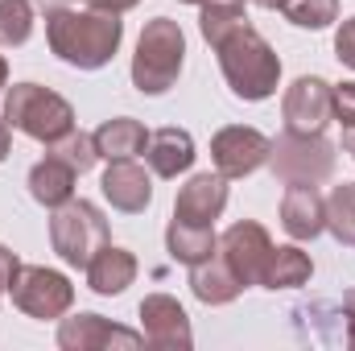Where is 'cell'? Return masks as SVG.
<instances>
[{
    "mask_svg": "<svg viewBox=\"0 0 355 351\" xmlns=\"http://www.w3.org/2000/svg\"><path fill=\"white\" fill-rule=\"evenodd\" d=\"M166 244H170V257L182 264H202L207 257H215V236H211V228H198V223H182L174 219L170 223V232H166Z\"/></svg>",
    "mask_w": 355,
    "mask_h": 351,
    "instance_id": "44dd1931",
    "label": "cell"
},
{
    "mask_svg": "<svg viewBox=\"0 0 355 351\" xmlns=\"http://www.w3.org/2000/svg\"><path fill=\"white\" fill-rule=\"evenodd\" d=\"M186 4H240V0H186Z\"/></svg>",
    "mask_w": 355,
    "mask_h": 351,
    "instance_id": "e575fe53",
    "label": "cell"
},
{
    "mask_svg": "<svg viewBox=\"0 0 355 351\" xmlns=\"http://www.w3.org/2000/svg\"><path fill=\"white\" fill-rule=\"evenodd\" d=\"M4 120H8L12 128L29 132L33 141H46V145L62 141V137L75 128L71 103H67L62 95H54V91L37 87V83H21V87L8 91V99H4Z\"/></svg>",
    "mask_w": 355,
    "mask_h": 351,
    "instance_id": "3957f363",
    "label": "cell"
},
{
    "mask_svg": "<svg viewBox=\"0 0 355 351\" xmlns=\"http://www.w3.org/2000/svg\"><path fill=\"white\" fill-rule=\"evenodd\" d=\"M335 50H339V58L347 62V67H355V17L339 29V37H335Z\"/></svg>",
    "mask_w": 355,
    "mask_h": 351,
    "instance_id": "f1b7e54d",
    "label": "cell"
},
{
    "mask_svg": "<svg viewBox=\"0 0 355 351\" xmlns=\"http://www.w3.org/2000/svg\"><path fill=\"white\" fill-rule=\"evenodd\" d=\"M327 223L343 244H355V186H335V194L327 198Z\"/></svg>",
    "mask_w": 355,
    "mask_h": 351,
    "instance_id": "cb8c5ba5",
    "label": "cell"
},
{
    "mask_svg": "<svg viewBox=\"0 0 355 351\" xmlns=\"http://www.w3.org/2000/svg\"><path fill=\"white\" fill-rule=\"evenodd\" d=\"M272 170L285 182H322L335 170V145L322 141V132H289L272 141L268 149Z\"/></svg>",
    "mask_w": 355,
    "mask_h": 351,
    "instance_id": "8992f818",
    "label": "cell"
},
{
    "mask_svg": "<svg viewBox=\"0 0 355 351\" xmlns=\"http://www.w3.org/2000/svg\"><path fill=\"white\" fill-rule=\"evenodd\" d=\"M50 240H54V252L62 257L67 264H79V268H87L91 257L107 244V223H103V215L91 207V203H62L58 211H54V219H50Z\"/></svg>",
    "mask_w": 355,
    "mask_h": 351,
    "instance_id": "5b68a950",
    "label": "cell"
},
{
    "mask_svg": "<svg viewBox=\"0 0 355 351\" xmlns=\"http://www.w3.org/2000/svg\"><path fill=\"white\" fill-rule=\"evenodd\" d=\"M215 50H219V67H223L227 83L240 99H268L277 91L281 62L248 21L240 29H232L223 42H215Z\"/></svg>",
    "mask_w": 355,
    "mask_h": 351,
    "instance_id": "7a4b0ae2",
    "label": "cell"
},
{
    "mask_svg": "<svg viewBox=\"0 0 355 351\" xmlns=\"http://www.w3.org/2000/svg\"><path fill=\"white\" fill-rule=\"evenodd\" d=\"M331 112L343 120V128H355V83L331 87Z\"/></svg>",
    "mask_w": 355,
    "mask_h": 351,
    "instance_id": "83f0119b",
    "label": "cell"
},
{
    "mask_svg": "<svg viewBox=\"0 0 355 351\" xmlns=\"http://www.w3.org/2000/svg\"><path fill=\"white\" fill-rule=\"evenodd\" d=\"M252 4H261V8H285L289 0H252Z\"/></svg>",
    "mask_w": 355,
    "mask_h": 351,
    "instance_id": "836d02e7",
    "label": "cell"
},
{
    "mask_svg": "<svg viewBox=\"0 0 355 351\" xmlns=\"http://www.w3.org/2000/svg\"><path fill=\"white\" fill-rule=\"evenodd\" d=\"M91 8H99V12H124V8H132L137 0H83Z\"/></svg>",
    "mask_w": 355,
    "mask_h": 351,
    "instance_id": "1f68e13d",
    "label": "cell"
},
{
    "mask_svg": "<svg viewBox=\"0 0 355 351\" xmlns=\"http://www.w3.org/2000/svg\"><path fill=\"white\" fill-rule=\"evenodd\" d=\"M219 248H223L227 268L240 277V285L261 281L268 257H272V244H268V236H265L261 223H236V228H227L223 240H219Z\"/></svg>",
    "mask_w": 355,
    "mask_h": 351,
    "instance_id": "9c48e42d",
    "label": "cell"
},
{
    "mask_svg": "<svg viewBox=\"0 0 355 351\" xmlns=\"http://www.w3.org/2000/svg\"><path fill=\"white\" fill-rule=\"evenodd\" d=\"M4 75H8V67H4V58H0V87H4Z\"/></svg>",
    "mask_w": 355,
    "mask_h": 351,
    "instance_id": "d590c367",
    "label": "cell"
},
{
    "mask_svg": "<svg viewBox=\"0 0 355 351\" xmlns=\"http://www.w3.org/2000/svg\"><path fill=\"white\" fill-rule=\"evenodd\" d=\"M268 149H272L268 137H261L257 128H240V124L223 128L211 141V157H215V166H219L223 178H244L252 170H261L268 162Z\"/></svg>",
    "mask_w": 355,
    "mask_h": 351,
    "instance_id": "ba28073f",
    "label": "cell"
},
{
    "mask_svg": "<svg viewBox=\"0 0 355 351\" xmlns=\"http://www.w3.org/2000/svg\"><path fill=\"white\" fill-rule=\"evenodd\" d=\"M190 285H194V293L202 298V302H211V306H223V302H232L244 285H240V277L227 268V261L219 257H207L202 264H194V273H190Z\"/></svg>",
    "mask_w": 355,
    "mask_h": 351,
    "instance_id": "ffe728a7",
    "label": "cell"
},
{
    "mask_svg": "<svg viewBox=\"0 0 355 351\" xmlns=\"http://www.w3.org/2000/svg\"><path fill=\"white\" fill-rule=\"evenodd\" d=\"M331 120V87L322 79H297L285 95L289 132H322Z\"/></svg>",
    "mask_w": 355,
    "mask_h": 351,
    "instance_id": "30bf717a",
    "label": "cell"
},
{
    "mask_svg": "<svg viewBox=\"0 0 355 351\" xmlns=\"http://www.w3.org/2000/svg\"><path fill=\"white\" fill-rule=\"evenodd\" d=\"M248 17H244V8L240 4H202V37L215 46V42H223L232 29H240Z\"/></svg>",
    "mask_w": 355,
    "mask_h": 351,
    "instance_id": "484cf974",
    "label": "cell"
},
{
    "mask_svg": "<svg viewBox=\"0 0 355 351\" xmlns=\"http://www.w3.org/2000/svg\"><path fill=\"white\" fill-rule=\"evenodd\" d=\"M141 318H145V339L153 348H190V323L174 298H166V293L145 298Z\"/></svg>",
    "mask_w": 355,
    "mask_h": 351,
    "instance_id": "4fadbf2b",
    "label": "cell"
},
{
    "mask_svg": "<svg viewBox=\"0 0 355 351\" xmlns=\"http://www.w3.org/2000/svg\"><path fill=\"white\" fill-rule=\"evenodd\" d=\"M75 178L79 170H71L62 157H46V162H37L33 170H29V194L42 203V207H62V203H71V194H75Z\"/></svg>",
    "mask_w": 355,
    "mask_h": 351,
    "instance_id": "2e32d148",
    "label": "cell"
},
{
    "mask_svg": "<svg viewBox=\"0 0 355 351\" xmlns=\"http://www.w3.org/2000/svg\"><path fill=\"white\" fill-rule=\"evenodd\" d=\"M339 306H343V314H347V343L355 348V289H352V293H343V302H339Z\"/></svg>",
    "mask_w": 355,
    "mask_h": 351,
    "instance_id": "4dcf8cb0",
    "label": "cell"
},
{
    "mask_svg": "<svg viewBox=\"0 0 355 351\" xmlns=\"http://www.w3.org/2000/svg\"><path fill=\"white\" fill-rule=\"evenodd\" d=\"M50 153H54V157H62V162H67L71 170H79V174H87L91 166H95V157H99V153H95V137L75 132V128H71L62 141H54V145H50Z\"/></svg>",
    "mask_w": 355,
    "mask_h": 351,
    "instance_id": "d4e9b609",
    "label": "cell"
},
{
    "mask_svg": "<svg viewBox=\"0 0 355 351\" xmlns=\"http://www.w3.org/2000/svg\"><path fill=\"white\" fill-rule=\"evenodd\" d=\"M103 194L112 198V207L137 215V211L149 207L153 186H149V174H145L132 157H124V162H112V166H107V174H103Z\"/></svg>",
    "mask_w": 355,
    "mask_h": 351,
    "instance_id": "9a60e30c",
    "label": "cell"
},
{
    "mask_svg": "<svg viewBox=\"0 0 355 351\" xmlns=\"http://www.w3.org/2000/svg\"><path fill=\"white\" fill-rule=\"evenodd\" d=\"M46 33H50V46L62 62L71 67H83L95 71L103 67L116 46H120V21L116 12H75V8H54L46 17Z\"/></svg>",
    "mask_w": 355,
    "mask_h": 351,
    "instance_id": "6da1fadb",
    "label": "cell"
},
{
    "mask_svg": "<svg viewBox=\"0 0 355 351\" xmlns=\"http://www.w3.org/2000/svg\"><path fill=\"white\" fill-rule=\"evenodd\" d=\"M4 153H8V120H0V162H4Z\"/></svg>",
    "mask_w": 355,
    "mask_h": 351,
    "instance_id": "d6a6232c",
    "label": "cell"
},
{
    "mask_svg": "<svg viewBox=\"0 0 355 351\" xmlns=\"http://www.w3.org/2000/svg\"><path fill=\"white\" fill-rule=\"evenodd\" d=\"M132 277H137V261H132V252H124V248H112V244H103L87 264V281L95 293H120L124 285H132Z\"/></svg>",
    "mask_w": 355,
    "mask_h": 351,
    "instance_id": "ac0fdd59",
    "label": "cell"
},
{
    "mask_svg": "<svg viewBox=\"0 0 355 351\" xmlns=\"http://www.w3.org/2000/svg\"><path fill=\"white\" fill-rule=\"evenodd\" d=\"M145 157H149L153 174L178 178L182 170H190V162H194V141L182 128H162V132L149 137V153Z\"/></svg>",
    "mask_w": 355,
    "mask_h": 351,
    "instance_id": "e0dca14e",
    "label": "cell"
},
{
    "mask_svg": "<svg viewBox=\"0 0 355 351\" xmlns=\"http://www.w3.org/2000/svg\"><path fill=\"white\" fill-rule=\"evenodd\" d=\"M17 268H21V264H17V257H12L8 248H0V298H4V289L12 285V277H17Z\"/></svg>",
    "mask_w": 355,
    "mask_h": 351,
    "instance_id": "f546056e",
    "label": "cell"
},
{
    "mask_svg": "<svg viewBox=\"0 0 355 351\" xmlns=\"http://www.w3.org/2000/svg\"><path fill=\"white\" fill-rule=\"evenodd\" d=\"M33 33V4L29 0H0V46H21Z\"/></svg>",
    "mask_w": 355,
    "mask_h": 351,
    "instance_id": "603a6c76",
    "label": "cell"
},
{
    "mask_svg": "<svg viewBox=\"0 0 355 351\" xmlns=\"http://www.w3.org/2000/svg\"><path fill=\"white\" fill-rule=\"evenodd\" d=\"M281 223L293 240H314L327 228V203L314 190V182H289L281 198Z\"/></svg>",
    "mask_w": 355,
    "mask_h": 351,
    "instance_id": "8fae6325",
    "label": "cell"
},
{
    "mask_svg": "<svg viewBox=\"0 0 355 351\" xmlns=\"http://www.w3.org/2000/svg\"><path fill=\"white\" fill-rule=\"evenodd\" d=\"M8 289H12V302L33 318H58L75 298V289H71V281L62 273L37 268V264H21Z\"/></svg>",
    "mask_w": 355,
    "mask_h": 351,
    "instance_id": "52a82bcc",
    "label": "cell"
},
{
    "mask_svg": "<svg viewBox=\"0 0 355 351\" xmlns=\"http://www.w3.org/2000/svg\"><path fill=\"white\" fill-rule=\"evenodd\" d=\"M58 343L71 348V351L112 348V343H120V348H137L141 335H137V331H124V327H112V323H103L99 314H79V318H67V323H62Z\"/></svg>",
    "mask_w": 355,
    "mask_h": 351,
    "instance_id": "5bb4252c",
    "label": "cell"
},
{
    "mask_svg": "<svg viewBox=\"0 0 355 351\" xmlns=\"http://www.w3.org/2000/svg\"><path fill=\"white\" fill-rule=\"evenodd\" d=\"M223 207H227V182H223V174H198V178H190V182L182 186L178 207H174V219L211 228V219H219Z\"/></svg>",
    "mask_w": 355,
    "mask_h": 351,
    "instance_id": "7c38bea8",
    "label": "cell"
},
{
    "mask_svg": "<svg viewBox=\"0 0 355 351\" xmlns=\"http://www.w3.org/2000/svg\"><path fill=\"white\" fill-rule=\"evenodd\" d=\"M310 273H314V264L306 252H297V248H272V257L265 264V281L268 289H281V285H306L310 281Z\"/></svg>",
    "mask_w": 355,
    "mask_h": 351,
    "instance_id": "7402d4cb",
    "label": "cell"
},
{
    "mask_svg": "<svg viewBox=\"0 0 355 351\" xmlns=\"http://www.w3.org/2000/svg\"><path fill=\"white\" fill-rule=\"evenodd\" d=\"M182 54H186V42H182V29L170 17H157L145 25L141 33V46H137V58H132V83L145 95H162L178 79L182 71Z\"/></svg>",
    "mask_w": 355,
    "mask_h": 351,
    "instance_id": "277c9868",
    "label": "cell"
},
{
    "mask_svg": "<svg viewBox=\"0 0 355 351\" xmlns=\"http://www.w3.org/2000/svg\"><path fill=\"white\" fill-rule=\"evenodd\" d=\"M335 12H339V0H289L285 4V17L302 29H322L335 21Z\"/></svg>",
    "mask_w": 355,
    "mask_h": 351,
    "instance_id": "4316f807",
    "label": "cell"
},
{
    "mask_svg": "<svg viewBox=\"0 0 355 351\" xmlns=\"http://www.w3.org/2000/svg\"><path fill=\"white\" fill-rule=\"evenodd\" d=\"M149 137H145V124L120 116V120H107L99 132H95V153L107 157V162H124V157H137L145 153Z\"/></svg>",
    "mask_w": 355,
    "mask_h": 351,
    "instance_id": "d6986e66",
    "label": "cell"
}]
</instances>
